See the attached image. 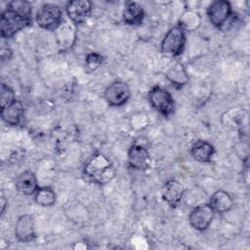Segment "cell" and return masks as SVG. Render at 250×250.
Masks as SVG:
<instances>
[{"instance_id":"3957f363","label":"cell","mask_w":250,"mask_h":250,"mask_svg":"<svg viewBox=\"0 0 250 250\" xmlns=\"http://www.w3.org/2000/svg\"><path fill=\"white\" fill-rule=\"evenodd\" d=\"M32 24V21L26 20L10 9L2 12L0 17L1 37L9 39L14 37L19 31Z\"/></svg>"},{"instance_id":"277c9868","label":"cell","mask_w":250,"mask_h":250,"mask_svg":"<svg viewBox=\"0 0 250 250\" xmlns=\"http://www.w3.org/2000/svg\"><path fill=\"white\" fill-rule=\"evenodd\" d=\"M148 102L150 105L162 116L169 117L175 109V101L170 92L159 86H153L148 92Z\"/></svg>"},{"instance_id":"4fadbf2b","label":"cell","mask_w":250,"mask_h":250,"mask_svg":"<svg viewBox=\"0 0 250 250\" xmlns=\"http://www.w3.org/2000/svg\"><path fill=\"white\" fill-rule=\"evenodd\" d=\"M185 188L178 180H168L162 188V198L171 207H177L184 198Z\"/></svg>"},{"instance_id":"7a4b0ae2","label":"cell","mask_w":250,"mask_h":250,"mask_svg":"<svg viewBox=\"0 0 250 250\" xmlns=\"http://www.w3.org/2000/svg\"><path fill=\"white\" fill-rule=\"evenodd\" d=\"M186 33L187 32L179 25L171 27L165 33L160 44V52L162 56L167 59L179 57L186 47Z\"/></svg>"},{"instance_id":"603a6c76","label":"cell","mask_w":250,"mask_h":250,"mask_svg":"<svg viewBox=\"0 0 250 250\" xmlns=\"http://www.w3.org/2000/svg\"><path fill=\"white\" fill-rule=\"evenodd\" d=\"M16 101V94L13 88L5 83H1L0 86V106L4 107Z\"/></svg>"},{"instance_id":"d4e9b609","label":"cell","mask_w":250,"mask_h":250,"mask_svg":"<svg viewBox=\"0 0 250 250\" xmlns=\"http://www.w3.org/2000/svg\"><path fill=\"white\" fill-rule=\"evenodd\" d=\"M239 116L240 114H239L238 108H230L228 112H226L223 115L222 120L226 126L235 127V126H238V123L241 120V117Z\"/></svg>"},{"instance_id":"7402d4cb","label":"cell","mask_w":250,"mask_h":250,"mask_svg":"<svg viewBox=\"0 0 250 250\" xmlns=\"http://www.w3.org/2000/svg\"><path fill=\"white\" fill-rule=\"evenodd\" d=\"M7 8L23 17L24 19L32 21V6L28 1L13 0L8 3Z\"/></svg>"},{"instance_id":"ba28073f","label":"cell","mask_w":250,"mask_h":250,"mask_svg":"<svg viewBox=\"0 0 250 250\" xmlns=\"http://www.w3.org/2000/svg\"><path fill=\"white\" fill-rule=\"evenodd\" d=\"M54 35L59 52L64 53L71 49L76 41V24L70 20H62L54 30Z\"/></svg>"},{"instance_id":"ffe728a7","label":"cell","mask_w":250,"mask_h":250,"mask_svg":"<svg viewBox=\"0 0 250 250\" xmlns=\"http://www.w3.org/2000/svg\"><path fill=\"white\" fill-rule=\"evenodd\" d=\"M201 24V17L195 10L185 11L179 19L178 25L182 27L186 32L194 31Z\"/></svg>"},{"instance_id":"8992f818","label":"cell","mask_w":250,"mask_h":250,"mask_svg":"<svg viewBox=\"0 0 250 250\" xmlns=\"http://www.w3.org/2000/svg\"><path fill=\"white\" fill-rule=\"evenodd\" d=\"M62 12L60 6L52 3L42 5L35 15V21L43 29L54 31L62 21Z\"/></svg>"},{"instance_id":"5bb4252c","label":"cell","mask_w":250,"mask_h":250,"mask_svg":"<svg viewBox=\"0 0 250 250\" xmlns=\"http://www.w3.org/2000/svg\"><path fill=\"white\" fill-rule=\"evenodd\" d=\"M15 187L19 192L24 195L34 194L39 188L36 175L30 170L22 172L16 178Z\"/></svg>"},{"instance_id":"e0dca14e","label":"cell","mask_w":250,"mask_h":250,"mask_svg":"<svg viewBox=\"0 0 250 250\" xmlns=\"http://www.w3.org/2000/svg\"><path fill=\"white\" fill-rule=\"evenodd\" d=\"M208 204L215 213L223 214L229 211L233 207V199L228 191L218 189L210 196Z\"/></svg>"},{"instance_id":"6da1fadb","label":"cell","mask_w":250,"mask_h":250,"mask_svg":"<svg viewBox=\"0 0 250 250\" xmlns=\"http://www.w3.org/2000/svg\"><path fill=\"white\" fill-rule=\"evenodd\" d=\"M116 176V169L112 162L102 152H95L85 163L83 177L85 181L104 186Z\"/></svg>"},{"instance_id":"484cf974","label":"cell","mask_w":250,"mask_h":250,"mask_svg":"<svg viewBox=\"0 0 250 250\" xmlns=\"http://www.w3.org/2000/svg\"><path fill=\"white\" fill-rule=\"evenodd\" d=\"M0 57H1V61H9L12 57V51L9 47H3L1 49V53H0Z\"/></svg>"},{"instance_id":"2e32d148","label":"cell","mask_w":250,"mask_h":250,"mask_svg":"<svg viewBox=\"0 0 250 250\" xmlns=\"http://www.w3.org/2000/svg\"><path fill=\"white\" fill-rule=\"evenodd\" d=\"M0 116L6 124L10 126H17L21 122L23 117V104L21 101L16 100L10 104L1 107Z\"/></svg>"},{"instance_id":"4316f807","label":"cell","mask_w":250,"mask_h":250,"mask_svg":"<svg viewBox=\"0 0 250 250\" xmlns=\"http://www.w3.org/2000/svg\"><path fill=\"white\" fill-rule=\"evenodd\" d=\"M7 205H8V199L2 194L1 198H0V214H1V217L4 216V214L6 212Z\"/></svg>"},{"instance_id":"44dd1931","label":"cell","mask_w":250,"mask_h":250,"mask_svg":"<svg viewBox=\"0 0 250 250\" xmlns=\"http://www.w3.org/2000/svg\"><path fill=\"white\" fill-rule=\"evenodd\" d=\"M56 200V192L51 187H39L37 191L34 193V201L36 202V204L43 207H49L54 205Z\"/></svg>"},{"instance_id":"ac0fdd59","label":"cell","mask_w":250,"mask_h":250,"mask_svg":"<svg viewBox=\"0 0 250 250\" xmlns=\"http://www.w3.org/2000/svg\"><path fill=\"white\" fill-rule=\"evenodd\" d=\"M215 153L213 145L204 140H198L190 147V154L193 159L201 163H209Z\"/></svg>"},{"instance_id":"d6986e66","label":"cell","mask_w":250,"mask_h":250,"mask_svg":"<svg viewBox=\"0 0 250 250\" xmlns=\"http://www.w3.org/2000/svg\"><path fill=\"white\" fill-rule=\"evenodd\" d=\"M166 77L171 84L179 88L187 85L188 82V75L186 68L179 62H175L169 65L166 70Z\"/></svg>"},{"instance_id":"52a82bcc","label":"cell","mask_w":250,"mask_h":250,"mask_svg":"<svg viewBox=\"0 0 250 250\" xmlns=\"http://www.w3.org/2000/svg\"><path fill=\"white\" fill-rule=\"evenodd\" d=\"M131 97V89L127 82L116 80L110 83L104 90V98L110 106L118 107L124 105Z\"/></svg>"},{"instance_id":"5b68a950","label":"cell","mask_w":250,"mask_h":250,"mask_svg":"<svg viewBox=\"0 0 250 250\" xmlns=\"http://www.w3.org/2000/svg\"><path fill=\"white\" fill-rule=\"evenodd\" d=\"M206 14L212 25L219 29H223L228 23L231 22L233 17L231 4L227 0L212 2L208 6Z\"/></svg>"},{"instance_id":"7c38bea8","label":"cell","mask_w":250,"mask_h":250,"mask_svg":"<svg viewBox=\"0 0 250 250\" xmlns=\"http://www.w3.org/2000/svg\"><path fill=\"white\" fill-rule=\"evenodd\" d=\"M15 236L22 243H28L36 238L35 221L32 215L24 214L19 217L15 225Z\"/></svg>"},{"instance_id":"9a60e30c","label":"cell","mask_w":250,"mask_h":250,"mask_svg":"<svg viewBox=\"0 0 250 250\" xmlns=\"http://www.w3.org/2000/svg\"><path fill=\"white\" fill-rule=\"evenodd\" d=\"M145 19V11L143 7L133 1L125 3L122 11V21L124 23L132 26L141 25Z\"/></svg>"},{"instance_id":"30bf717a","label":"cell","mask_w":250,"mask_h":250,"mask_svg":"<svg viewBox=\"0 0 250 250\" xmlns=\"http://www.w3.org/2000/svg\"><path fill=\"white\" fill-rule=\"evenodd\" d=\"M127 162L130 168L136 171L145 172L146 171L151 163L150 155L144 146L139 144H133L127 154Z\"/></svg>"},{"instance_id":"8fae6325","label":"cell","mask_w":250,"mask_h":250,"mask_svg":"<svg viewBox=\"0 0 250 250\" xmlns=\"http://www.w3.org/2000/svg\"><path fill=\"white\" fill-rule=\"evenodd\" d=\"M65 13L73 23L85 22L92 14V3L88 0H72L67 2Z\"/></svg>"},{"instance_id":"9c48e42d","label":"cell","mask_w":250,"mask_h":250,"mask_svg":"<svg viewBox=\"0 0 250 250\" xmlns=\"http://www.w3.org/2000/svg\"><path fill=\"white\" fill-rule=\"evenodd\" d=\"M214 215L215 212L208 203H200L191 209L188 215V222L194 229L203 231L211 225Z\"/></svg>"},{"instance_id":"cb8c5ba5","label":"cell","mask_w":250,"mask_h":250,"mask_svg":"<svg viewBox=\"0 0 250 250\" xmlns=\"http://www.w3.org/2000/svg\"><path fill=\"white\" fill-rule=\"evenodd\" d=\"M103 62H104V58L101 54L92 52V53H89L85 58V67L87 71L93 72L102 65Z\"/></svg>"}]
</instances>
